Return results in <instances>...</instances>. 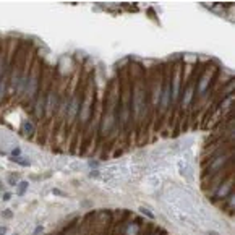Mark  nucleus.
I'll return each instance as SVG.
<instances>
[{"instance_id": "nucleus-1", "label": "nucleus", "mask_w": 235, "mask_h": 235, "mask_svg": "<svg viewBox=\"0 0 235 235\" xmlns=\"http://www.w3.org/2000/svg\"><path fill=\"white\" fill-rule=\"evenodd\" d=\"M173 101L172 96V81H170V75L162 79V88H161V99H159V106L162 110H167L170 107Z\"/></svg>"}, {"instance_id": "nucleus-2", "label": "nucleus", "mask_w": 235, "mask_h": 235, "mask_svg": "<svg viewBox=\"0 0 235 235\" xmlns=\"http://www.w3.org/2000/svg\"><path fill=\"white\" fill-rule=\"evenodd\" d=\"M81 96H73L72 99L68 101V107H67V117H68V120L72 122L75 120L76 117L79 115V109H81Z\"/></svg>"}, {"instance_id": "nucleus-3", "label": "nucleus", "mask_w": 235, "mask_h": 235, "mask_svg": "<svg viewBox=\"0 0 235 235\" xmlns=\"http://www.w3.org/2000/svg\"><path fill=\"white\" fill-rule=\"evenodd\" d=\"M232 193H233V191H232V180L229 178L227 182H224V183H222V188H219V190L216 191V196H217V198L225 200L229 195H232Z\"/></svg>"}, {"instance_id": "nucleus-4", "label": "nucleus", "mask_w": 235, "mask_h": 235, "mask_svg": "<svg viewBox=\"0 0 235 235\" xmlns=\"http://www.w3.org/2000/svg\"><path fill=\"white\" fill-rule=\"evenodd\" d=\"M23 130H25V135L31 136L32 133H34V125H32L31 120H26L25 123H23Z\"/></svg>"}, {"instance_id": "nucleus-5", "label": "nucleus", "mask_w": 235, "mask_h": 235, "mask_svg": "<svg viewBox=\"0 0 235 235\" xmlns=\"http://www.w3.org/2000/svg\"><path fill=\"white\" fill-rule=\"evenodd\" d=\"M28 186H29V185H28V182H25V180L18 183V196H23V195H25V191L28 190Z\"/></svg>"}, {"instance_id": "nucleus-6", "label": "nucleus", "mask_w": 235, "mask_h": 235, "mask_svg": "<svg viewBox=\"0 0 235 235\" xmlns=\"http://www.w3.org/2000/svg\"><path fill=\"white\" fill-rule=\"evenodd\" d=\"M20 153H21V149L20 148H15L12 151V157H18V156H20Z\"/></svg>"}, {"instance_id": "nucleus-7", "label": "nucleus", "mask_w": 235, "mask_h": 235, "mask_svg": "<svg viewBox=\"0 0 235 235\" xmlns=\"http://www.w3.org/2000/svg\"><path fill=\"white\" fill-rule=\"evenodd\" d=\"M141 213H143V214H146L149 219H153V217H154V214H153V213H149L148 209H143V208H141Z\"/></svg>"}, {"instance_id": "nucleus-8", "label": "nucleus", "mask_w": 235, "mask_h": 235, "mask_svg": "<svg viewBox=\"0 0 235 235\" xmlns=\"http://www.w3.org/2000/svg\"><path fill=\"white\" fill-rule=\"evenodd\" d=\"M39 233H42V227H41V225H37V227L34 229V232H32V235H39Z\"/></svg>"}, {"instance_id": "nucleus-9", "label": "nucleus", "mask_w": 235, "mask_h": 235, "mask_svg": "<svg viewBox=\"0 0 235 235\" xmlns=\"http://www.w3.org/2000/svg\"><path fill=\"white\" fill-rule=\"evenodd\" d=\"M2 216H3V217H13V213H12V211H3Z\"/></svg>"}, {"instance_id": "nucleus-10", "label": "nucleus", "mask_w": 235, "mask_h": 235, "mask_svg": "<svg viewBox=\"0 0 235 235\" xmlns=\"http://www.w3.org/2000/svg\"><path fill=\"white\" fill-rule=\"evenodd\" d=\"M10 185H18L16 183V175H10Z\"/></svg>"}, {"instance_id": "nucleus-11", "label": "nucleus", "mask_w": 235, "mask_h": 235, "mask_svg": "<svg viewBox=\"0 0 235 235\" xmlns=\"http://www.w3.org/2000/svg\"><path fill=\"white\" fill-rule=\"evenodd\" d=\"M52 193H54V195H59V196H65V193H62V191L57 190V188H54V190H52Z\"/></svg>"}, {"instance_id": "nucleus-12", "label": "nucleus", "mask_w": 235, "mask_h": 235, "mask_svg": "<svg viewBox=\"0 0 235 235\" xmlns=\"http://www.w3.org/2000/svg\"><path fill=\"white\" fill-rule=\"evenodd\" d=\"M10 200H12V193H8V191H7V193L3 195V201H10Z\"/></svg>"}, {"instance_id": "nucleus-13", "label": "nucleus", "mask_w": 235, "mask_h": 235, "mask_svg": "<svg viewBox=\"0 0 235 235\" xmlns=\"http://www.w3.org/2000/svg\"><path fill=\"white\" fill-rule=\"evenodd\" d=\"M89 177H99V172H97V170H92V172H89Z\"/></svg>"}, {"instance_id": "nucleus-14", "label": "nucleus", "mask_w": 235, "mask_h": 235, "mask_svg": "<svg viewBox=\"0 0 235 235\" xmlns=\"http://www.w3.org/2000/svg\"><path fill=\"white\" fill-rule=\"evenodd\" d=\"M7 233V227H0V235H5Z\"/></svg>"}, {"instance_id": "nucleus-15", "label": "nucleus", "mask_w": 235, "mask_h": 235, "mask_svg": "<svg viewBox=\"0 0 235 235\" xmlns=\"http://www.w3.org/2000/svg\"><path fill=\"white\" fill-rule=\"evenodd\" d=\"M208 235H219V233H217V232H214V230H209Z\"/></svg>"}, {"instance_id": "nucleus-16", "label": "nucleus", "mask_w": 235, "mask_h": 235, "mask_svg": "<svg viewBox=\"0 0 235 235\" xmlns=\"http://www.w3.org/2000/svg\"><path fill=\"white\" fill-rule=\"evenodd\" d=\"M0 188H2V183H0Z\"/></svg>"}, {"instance_id": "nucleus-17", "label": "nucleus", "mask_w": 235, "mask_h": 235, "mask_svg": "<svg viewBox=\"0 0 235 235\" xmlns=\"http://www.w3.org/2000/svg\"><path fill=\"white\" fill-rule=\"evenodd\" d=\"M13 235H16V233H13Z\"/></svg>"}]
</instances>
